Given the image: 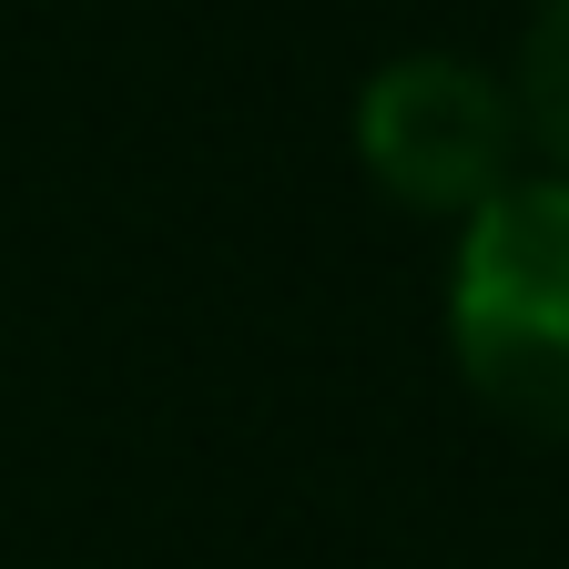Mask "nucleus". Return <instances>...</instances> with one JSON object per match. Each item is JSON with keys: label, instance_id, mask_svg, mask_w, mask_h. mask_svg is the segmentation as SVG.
Returning a JSON list of instances; mask_svg holds the SVG:
<instances>
[{"label": "nucleus", "instance_id": "1", "mask_svg": "<svg viewBox=\"0 0 569 569\" xmlns=\"http://www.w3.org/2000/svg\"><path fill=\"white\" fill-rule=\"evenodd\" d=\"M448 346L509 427L569 438V173H519L458 224Z\"/></svg>", "mask_w": 569, "mask_h": 569}, {"label": "nucleus", "instance_id": "2", "mask_svg": "<svg viewBox=\"0 0 569 569\" xmlns=\"http://www.w3.org/2000/svg\"><path fill=\"white\" fill-rule=\"evenodd\" d=\"M356 153L417 213H468L519 183V102L458 51H407L356 92Z\"/></svg>", "mask_w": 569, "mask_h": 569}, {"label": "nucleus", "instance_id": "3", "mask_svg": "<svg viewBox=\"0 0 569 569\" xmlns=\"http://www.w3.org/2000/svg\"><path fill=\"white\" fill-rule=\"evenodd\" d=\"M509 102H519V142H539V153L569 173V0H539V21L519 41Z\"/></svg>", "mask_w": 569, "mask_h": 569}]
</instances>
